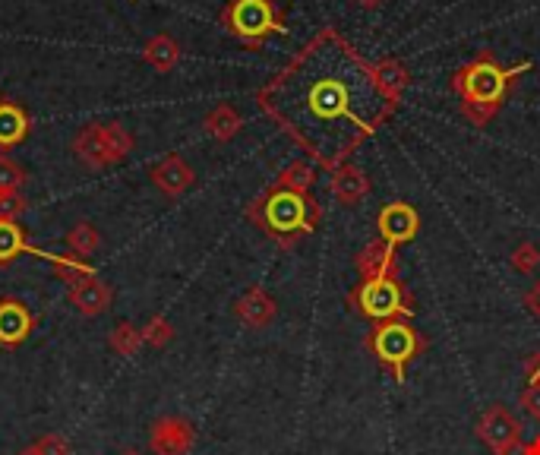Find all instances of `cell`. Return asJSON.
Instances as JSON below:
<instances>
[{"label": "cell", "mask_w": 540, "mask_h": 455, "mask_svg": "<svg viewBox=\"0 0 540 455\" xmlns=\"http://www.w3.org/2000/svg\"><path fill=\"white\" fill-rule=\"evenodd\" d=\"M272 121L319 165L335 171L398 108L367 64L335 29H323L256 95Z\"/></svg>", "instance_id": "1"}, {"label": "cell", "mask_w": 540, "mask_h": 455, "mask_svg": "<svg viewBox=\"0 0 540 455\" xmlns=\"http://www.w3.org/2000/svg\"><path fill=\"white\" fill-rule=\"evenodd\" d=\"M528 70L531 61H522L518 67H499L490 51H480L474 61H468L452 76V89L462 98V114L474 127L490 124L503 108L512 83Z\"/></svg>", "instance_id": "2"}, {"label": "cell", "mask_w": 540, "mask_h": 455, "mask_svg": "<svg viewBox=\"0 0 540 455\" xmlns=\"http://www.w3.org/2000/svg\"><path fill=\"white\" fill-rule=\"evenodd\" d=\"M247 219L282 247H294L304 234L319 225V206L310 193L272 184L259 200L247 206Z\"/></svg>", "instance_id": "3"}, {"label": "cell", "mask_w": 540, "mask_h": 455, "mask_svg": "<svg viewBox=\"0 0 540 455\" xmlns=\"http://www.w3.org/2000/svg\"><path fill=\"white\" fill-rule=\"evenodd\" d=\"M348 304L354 313L367 316L373 323L408 320V316L417 313L414 294L395 275H386V279H360L348 291Z\"/></svg>", "instance_id": "4"}, {"label": "cell", "mask_w": 540, "mask_h": 455, "mask_svg": "<svg viewBox=\"0 0 540 455\" xmlns=\"http://www.w3.org/2000/svg\"><path fill=\"white\" fill-rule=\"evenodd\" d=\"M225 29L250 48H263L272 35L285 32V10L278 0H231L222 13Z\"/></svg>", "instance_id": "5"}, {"label": "cell", "mask_w": 540, "mask_h": 455, "mask_svg": "<svg viewBox=\"0 0 540 455\" xmlns=\"http://www.w3.org/2000/svg\"><path fill=\"white\" fill-rule=\"evenodd\" d=\"M367 348L376 354V361L386 370H392L395 383H405V367L427 348L424 335H420L411 323L405 320H389L376 323L367 335Z\"/></svg>", "instance_id": "6"}, {"label": "cell", "mask_w": 540, "mask_h": 455, "mask_svg": "<svg viewBox=\"0 0 540 455\" xmlns=\"http://www.w3.org/2000/svg\"><path fill=\"white\" fill-rule=\"evenodd\" d=\"M136 140L124 124H86L73 140V155L92 171L120 165L133 152Z\"/></svg>", "instance_id": "7"}, {"label": "cell", "mask_w": 540, "mask_h": 455, "mask_svg": "<svg viewBox=\"0 0 540 455\" xmlns=\"http://www.w3.org/2000/svg\"><path fill=\"white\" fill-rule=\"evenodd\" d=\"M477 437L496 455H503L506 449L518 446V440H522V421H518L506 405H490L477 421Z\"/></svg>", "instance_id": "8"}, {"label": "cell", "mask_w": 540, "mask_h": 455, "mask_svg": "<svg viewBox=\"0 0 540 455\" xmlns=\"http://www.w3.org/2000/svg\"><path fill=\"white\" fill-rule=\"evenodd\" d=\"M196 443V427L180 418V414H165L149 427V449L152 455H187Z\"/></svg>", "instance_id": "9"}, {"label": "cell", "mask_w": 540, "mask_h": 455, "mask_svg": "<svg viewBox=\"0 0 540 455\" xmlns=\"http://www.w3.org/2000/svg\"><path fill=\"white\" fill-rule=\"evenodd\" d=\"M38 326V316L19 298H0V348H23Z\"/></svg>", "instance_id": "10"}, {"label": "cell", "mask_w": 540, "mask_h": 455, "mask_svg": "<svg viewBox=\"0 0 540 455\" xmlns=\"http://www.w3.org/2000/svg\"><path fill=\"white\" fill-rule=\"evenodd\" d=\"M376 228H379V237H383L386 244L398 247V244H408L417 237L420 215L408 203H389V206H383V212H379Z\"/></svg>", "instance_id": "11"}, {"label": "cell", "mask_w": 540, "mask_h": 455, "mask_svg": "<svg viewBox=\"0 0 540 455\" xmlns=\"http://www.w3.org/2000/svg\"><path fill=\"white\" fill-rule=\"evenodd\" d=\"M234 316H237V323H244L247 329H269L275 323V316H278V304L272 294L263 288V285H253L247 288L244 294L237 298L234 304Z\"/></svg>", "instance_id": "12"}, {"label": "cell", "mask_w": 540, "mask_h": 455, "mask_svg": "<svg viewBox=\"0 0 540 455\" xmlns=\"http://www.w3.org/2000/svg\"><path fill=\"white\" fill-rule=\"evenodd\" d=\"M67 301L79 316H89L92 320V316H102L111 310L114 288L105 279H98V275H89V279H83L79 285L67 288Z\"/></svg>", "instance_id": "13"}, {"label": "cell", "mask_w": 540, "mask_h": 455, "mask_svg": "<svg viewBox=\"0 0 540 455\" xmlns=\"http://www.w3.org/2000/svg\"><path fill=\"white\" fill-rule=\"evenodd\" d=\"M149 177H152V184H155L158 190H162L165 196H171V200L184 196V193L193 187V181H196V174H193V168L187 165V158L177 155V152L165 155L162 162H158V165L149 171Z\"/></svg>", "instance_id": "14"}, {"label": "cell", "mask_w": 540, "mask_h": 455, "mask_svg": "<svg viewBox=\"0 0 540 455\" xmlns=\"http://www.w3.org/2000/svg\"><path fill=\"white\" fill-rule=\"evenodd\" d=\"M29 133H32L29 111L10 102V98H0V149L23 146L29 140Z\"/></svg>", "instance_id": "15"}, {"label": "cell", "mask_w": 540, "mask_h": 455, "mask_svg": "<svg viewBox=\"0 0 540 455\" xmlns=\"http://www.w3.org/2000/svg\"><path fill=\"white\" fill-rule=\"evenodd\" d=\"M354 266L360 279H386V275H395V247L379 237V241L367 244L354 256Z\"/></svg>", "instance_id": "16"}, {"label": "cell", "mask_w": 540, "mask_h": 455, "mask_svg": "<svg viewBox=\"0 0 540 455\" xmlns=\"http://www.w3.org/2000/svg\"><path fill=\"white\" fill-rule=\"evenodd\" d=\"M367 193H370V177L360 171V168L342 165V168L332 171V196H335L338 203L357 206Z\"/></svg>", "instance_id": "17"}, {"label": "cell", "mask_w": 540, "mask_h": 455, "mask_svg": "<svg viewBox=\"0 0 540 455\" xmlns=\"http://www.w3.org/2000/svg\"><path fill=\"white\" fill-rule=\"evenodd\" d=\"M240 127H244V117H240V111L234 105H228V102L215 105L206 114V121H203V130L212 136L215 143H231L234 136L240 133Z\"/></svg>", "instance_id": "18"}, {"label": "cell", "mask_w": 540, "mask_h": 455, "mask_svg": "<svg viewBox=\"0 0 540 455\" xmlns=\"http://www.w3.org/2000/svg\"><path fill=\"white\" fill-rule=\"evenodd\" d=\"M29 253H32V256H42V260H48V263L54 266V272H57V279L64 282L67 288H73V285H79L83 279H89V275H95L92 266H89V260H79V256H73V253L57 256V253L38 250V247H29Z\"/></svg>", "instance_id": "19"}, {"label": "cell", "mask_w": 540, "mask_h": 455, "mask_svg": "<svg viewBox=\"0 0 540 455\" xmlns=\"http://www.w3.org/2000/svg\"><path fill=\"white\" fill-rule=\"evenodd\" d=\"M143 57H146V64L155 67L158 73H171L180 64V45L171 35H155L146 42Z\"/></svg>", "instance_id": "20"}, {"label": "cell", "mask_w": 540, "mask_h": 455, "mask_svg": "<svg viewBox=\"0 0 540 455\" xmlns=\"http://www.w3.org/2000/svg\"><path fill=\"white\" fill-rule=\"evenodd\" d=\"M29 237L26 228L19 222H0V266H10L16 263L19 256L29 253Z\"/></svg>", "instance_id": "21"}, {"label": "cell", "mask_w": 540, "mask_h": 455, "mask_svg": "<svg viewBox=\"0 0 540 455\" xmlns=\"http://www.w3.org/2000/svg\"><path fill=\"white\" fill-rule=\"evenodd\" d=\"M67 250L73 256H79V260H92V256L98 253V247H102V234H98V228L92 222H76L70 231H67Z\"/></svg>", "instance_id": "22"}, {"label": "cell", "mask_w": 540, "mask_h": 455, "mask_svg": "<svg viewBox=\"0 0 540 455\" xmlns=\"http://www.w3.org/2000/svg\"><path fill=\"white\" fill-rule=\"evenodd\" d=\"M108 345H111L114 354H120V358H136V354L143 351V345H146L143 342V329L133 326L130 320H120L108 335Z\"/></svg>", "instance_id": "23"}, {"label": "cell", "mask_w": 540, "mask_h": 455, "mask_svg": "<svg viewBox=\"0 0 540 455\" xmlns=\"http://www.w3.org/2000/svg\"><path fill=\"white\" fill-rule=\"evenodd\" d=\"M373 73L379 79V86H383L392 98H402V92L408 89V70L392 61V57H386V61L373 64Z\"/></svg>", "instance_id": "24"}, {"label": "cell", "mask_w": 540, "mask_h": 455, "mask_svg": "<svg viewBox=\"0 0 540 455\" xmlns=\"http://www.w3.org/2000/svg\"><path fill=\"white\" fill-rule=\"evenodd\" d=\"M143 342L155 351H162L174 342V326H171L168 316H162V313L149 316L146 326H143Z\"/></svg>", "instance_id": "25"}, {"label": "cell", "mask_w": 540, "mask_h": 455, "mask_svg": "<svg viewBox=\"0 0 540 455\" xmlns=\"http://www.w3.org/2000/svg\"><path fill=\"white\" fill-rule=\"evenodd\" d=\"M313 165L310 162H291L282 174L275 177L278 187H288V190H300V193H310L313 187Z\"/></svg>", "instance_id": "26"}, {"label": "cell", "mask_w": 540, "mask_h": 455, "mask_svg": "<svg viewBox=\"0 0 540 455\" xmlns=\"http://www.w3.org/2000/svg\"><path fill=\"white\" fill-rule=\"evenodd\" d=\"M26 184V171L16 162L13 155L0 152V190H23Z\"/></svg>", "instance_id": "27"}, {"label": "cell", "mask_w": 540, "mask_h": 455, "mask_svg": "<svg viewBox=\"0 0 540 455\" xmlns=\"http://www.w3.org/2000/svg\"><path fill=\"white\" fill-rule=\"evenodd\" d=\"M29 209L23 190H0V222H19V215Z\"/></svg>", "instance_id": "28"}, {"label": "cell", "mask_w": 540, "mask_h": 455, "mask_svg": "<svg viewBox=\"0 0 540 455\" xmlns=\"http://www.w3.org/2000/svg\"><path fill=\"white\" fill-rule=\"evenodd\" d=\"M537 266H540V250H537L531 241L518 244V247L512 250V269H515V272L531 275V272H537Z\"/></svg>", "instance_id": "29"}, {"label": "cell", "mask_w": 540, "mask_h": 455, "mask_svg": "<svg viewBox=\"0 0 540 455\" xmlns=\"http://www.w3.org/2000/svg\"><path fill=\"white\" fill-rule=\"evenodd\" d=\"M32 446L38 455H73V446L67 443V437H60V433H42Z\"/></svg>", "instance_id": "30"}, {"label": "cell", "mask_w": 540, "mask_h": 455, "mask_svg": "<svg viewBox=\"0 0 540 455\" xmlns=\"http://www.w3.org/2000/svg\"><path fill=\"white\" fill-rule=\"evenodd\" d=\"M522 408L528 418L540 421V383H528V389L522 392Z\"/></svg>", "instance_id": "31"}, {"label": "cell", "mask_w": 540, "mask_h": 455, "mask_svg": "<svg viewBox=\"0 0 540 455\" xmlns=\"http://www.w3.org/2000/svg\"><path fill=\"white\" fill-rule=\"evenodd\" d=\"M522 304L528 307V313H531V316H537V320H540V279H537V282L525 291Z\"/></svg>", "instance_id": "32"}, {"label": "cell", "mask_w": 540, "mask_h": 455, "mask_svg": "<svg viewBox=\"0 0 540 455\" xmlns=\"http://www.w3.org/2000/svg\"><path fill=\"white\" fill-rule=\"evenodd\" d=\"M525 377L531 383H540V354H531L528 364H525Z\"/></svg>", "instance_id": "33"}, {"label": "cell", "mask_w": 540, "mask_h": 455, "mask_svg": "<svg viewBox=\"0 0 540 455\" xmlns=\"http://www.w3.org/2000/svg\"><path fill=\"white\" fill-rule=\"evenodd\" d=\"M525 455H540V433H537L531 443H525Z\"/></svg>", "instance_id": "34"}, {"label": "cell", "mask_w": 540, "mask_h": 455, "mask_svg": "<svg viewBox=\"0 0 540 455\" xmlns=\"http://www.w3.org/2000/svg\"><path fill=\"white\" fill-rule=\"evenodd\" d=\"M357 4L364 7V10H376L379 4H383V0H357Z\"/></svg>", "instance_id": "35"}, {"label": "cell", "mask_w": 540, "mask_h": 455, "mask_svg": "<svg viewBox=\"0 0 540 455\" xmlns=\"http://www.w3.org/2000/svg\"><path fill=\"white\" fill-rule=\"evenodd\" d=\"M117 455H146L143 449H136V446H127V449H120Z\"/></svg>", "instance_id": "36"}, {"label": "cell", "mask_w": 540, "mask_h": 455, "mask_svg": "<svg viewBox=\"0 0 540 455\" xmlns=\"http://www.w3.org/2000/svg\"><path fill=\"white\" fill-rule=\"evenodd\" d=\"M503 455H525V446H522V443H518V446H512V449H506Z\"/></svg>", "instance_id": "37"}, {"label": "cell", "mask_w": 540, "mask_h": 455, "mask_svg": "<svg viewBox=\"0 0 540 455\" xmlns=\"http://www.w3.org/2000/svg\"><path fill=\"white\" fill-rule=\"evenodd\" d=\"M16 455H38V452H35V446H26V449H19Z\"/></svg>", "instance_id": "38"}]
</instances>
